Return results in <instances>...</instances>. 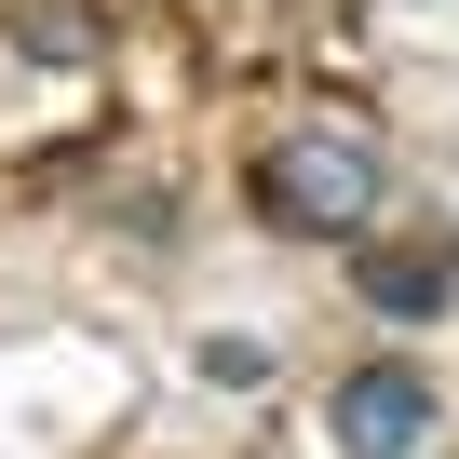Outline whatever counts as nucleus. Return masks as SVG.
I'll return each mask as SVG.
<instances>
[{
	"label": "nucleus",
	"instance_id": "obj_1",
	"mask_svg": "<svg viewBox=\"0 0 459 459\" xmlns=\"http://www.w3.org/2000/svg\"><path fill=\"white\" fill-rule=\"evenodd\" d=\"M378 189H392V162H378V135L351 122V108H311V122H284L257 162H244V203L271 216V230H298V244H365V216H378Z\"/></svg>",
	"mask_w": 459,
	"mask_h": 459
},
{
	"label": "nucleus",
	"instance_id": "obj_2",
	"mask_svg": "<svg viewBox=\"0 0 459 459\" xmlns=\"http://www.w3.org/2000/svg\"><path fill=\"white\" fill-rule=\"evenodd\" d=\"M432 432H446V392H432V365H405V351H378V365H351V378L325 392V446H338V459H432Z\"/></svg>",
	"mask_w": 459,
	"mask_h": 459
},
{
	"label": "nucleus",
	"instance_id": "obj_3",
	"mask_svg": "<svg viewBox=\"0 0 459 459\" xmlns=\"http://www.w3.org/2000/svg\"><path fill=\"white\" fill-rule=\"evenodd\" d=\"M351 298H365L378 325L459 311V230H446V216H432V230H365V244H351Z\"/></svg>",
	"mask_w": 459,
	"mask_h": 459
},
{
	"label": "nucleus",
	"instance_id": "obj_4",
	"mask_svg": "<svg viewBox=\"0 0 459 459\" xmlns=\"http://www.w3.org/2000/svg\"><path fill=\"white\" fill-rule=\"evenodd\" d=\"M189 365H203V378H216V392H257V378H271V351H257V338H203V351H189Z\"/></svg>",
	"mask_w": 459,
	"mask_h": 459
},
{
	"label": "nucleus",
	"instance_id": "obj_5",
	"mask_svg": "<svg viewBox=\"0 0 459 459\" xmlns=\"http://www.w3.org/2000/svg\"><path fill=\"white\" fill-rule=\"evenodd\" d=\"M28 55H95V28H68V0H28Z\"/></svg>",
	"mask_w": 459,
	"mask_h": 459
}]
</instances>
